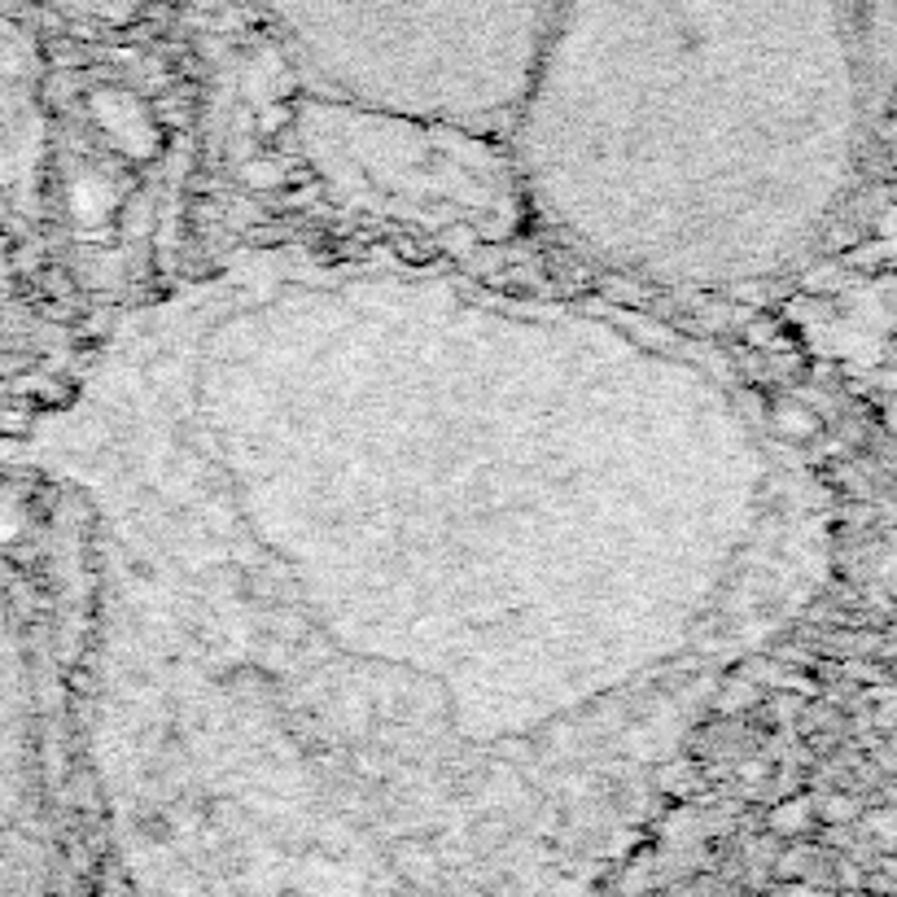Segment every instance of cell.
<instances>
[{
    "label": "cell",
    "instance_id": "1",
    "mask_svg": "<svg viewBox=\"0 0 897 897\" xmlns=\"http://www.w3.org/2000/svg\"><path fill=\"white\" fill-rule=\"evenodd\" d=\"M88 535L80 714L154 841L320 867L587 841L819 595L823 495L705 346L447 267L241 254L31 430ZM236 819V823H241Z\"/></svg>",
    "mask_w": 897,
    "mask_h": 897
},
{
    "label": "cell",
    "instance_id": "2",
    "mask_svg": "<svg viewBox=\"0 0 897 897\" xmlns=\"http://www.w3.org/2000/svg\"><path fill=\"white\" fill-rule=\"evenodd\" d=\"M298 149L334 207L430 232H473V241H499L517 224L513 145L464 123L307 102Z\"/></svg>",
    "mask_w": 897,
    "mask_h": 897
}]
</instances>
